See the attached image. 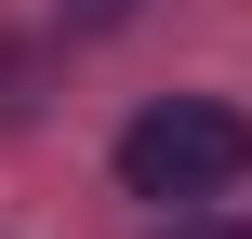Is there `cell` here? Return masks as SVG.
Instances as JSON below:
<instances>
[{
	"label": "cell",
	"instance_id": "obj_1",
	"mask_svg": "<svg viewBox=\"0 0 252 239\" xmlns=\"http://www.w3.org/2000/svg\"><path fill=\"white\" fill-rule=\"evenodd\" d=\"M239 173H252V120L213 106V93H159L120 133V186L133 200H226Z\"/></svg>",
	"mask_w": 252,
	"mask_h": 239
},
{
	"label": "cell",
	"instance_id": "obj_2",
	"mask_svg": "<svg viewBox=\"0 0 252 239\" xmlns=\"http://www.w3.org/2000/svg\"><path fill=\"white\" fill-rule=\"evenodd\" d=\"M159 239H252L239 213H186V226H159Z\"/></svg>",
	"mask_w": 252,
	"mask_h": 239
}]
</instances>
